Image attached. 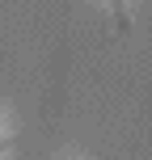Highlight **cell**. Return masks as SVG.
<instances>
[{"label": "cell", "instance_id": "1", "mask_svg": "<svg viewBox=\"0 0 152 160\" xmlns=\"http://www.w3.org/2000/svg\"><path fill=\"white\" fill-rule=\"evenodd\" d=\"M55 160H68V156H55Z\"/></svg>", "mask_w": 152, "mask_h": 160}]
</instances>
